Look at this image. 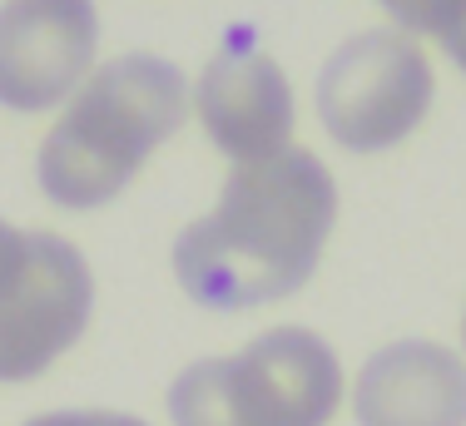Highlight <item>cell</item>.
<instances>
[{
	"label": "cell",
	"mask_w": 466,
	"mask_h": 426,
	"mask_svg": "<svg viewBox=\"0 0 466 426\" xmlns=\"http://www.w3.org/2000/svg\"><path fill=\"white\" fill-rule=\"evenodd\" d=\"M338 223V184L308 149L238 164L214 213L174 238V278L214 312L279 302L313 278Z\"/></svg>",
	"instance_id": "obj_1"
},
{
	"label": "cell",
	"mask_w": 466,
	"mask_h": 426,
	"mask_svg": "<svg viewBox=\"0 0 466 426\" xmlns=\"http://www.w3.org/2000/svg\"><path fill=\"white\" fill-rule=\"evenodd\" d=\"M188 99L194 95L184 70L159 55L139 50L90 70V80L75 89L35 154V178L46 198L85 213L125 194L144 159L169 134H179Z\"/></svg>",
	"instance_id": "obj_2"
},
{
	"label": "cell",
	"mask_w": 466,
	"mask_h": 426,
	"mask_svg": "<svg viewBox=\"0 0 466 426\" xmlns=\"http://www.w3.org/2000/svg\"><path fill=\"white\" fill-rule=\"evenodd\" d=\"M25 426H149V421L125 417V411H46Z\"/></svg>",
	"instance_id": "obj_11"
},
{
	"label": "cell",
	"mask_w": 466,
	"mask_h": 426,
	"mask_svg": "<svg viewBox=\"0 0 466 426\" xmlns=\"http://www.w3.org/2000/svg\"><path fill=\"white\" fill-rule=\"evenodd\" d=\"M431 95V60L412 36L362 30L318 75V119L342 149L382 154L427 119Z\"/></svg>",
	"instance_id": "obj_4"
},
{
	"label": "cell",
	"mask_w": 466,
	"mask_h": 426,
	"mask_svg": "<svg viewBox=\"0 0 466 426\" xmlns=\"http://www.w3.org/2000/svg\"><path fill=\"white\" fill-rule=\"evenodd\" d=\"M352 411L358 426H466V362L441 342H387L362 362Z\"/></svg>",
	"instance_id": "obj_8"
},
{
	"label": "cell",
	"mask_w": 466,
	"mask_h": 426,
	"mask_svg": "<svg viewBox=\"0 0 466 426\" xmlns=\"http://www.w3.org/2000/svg\"><path fill=\"white\" fill-rule=\"evenodd\" d=\"M441 45H447V55H451V60H457V70H466V20H461V25L451 30V36L441 40Z\"/></svg>",
	"instance_id": "obj_12"
},
{
	"label": "cell",
	"mask_w": 466,
	"mask_h": 426,
	"mask_svg": "<svg viewBox=\"0 0 466 426\" xmlns=\"http://www.w3.org/2000/svg\"><path fill=\"white\" fill-rule=\"evenodd\" d=\"M461 342H466V312H461Z\"/></svg>",
	"instance_id": "obj_13"
},
{
	"label": "cell",
	"mask_w": 466,
	"mask_h": 426,
	"mask_svg": "<svg viewBox=\"0 0 466 426\" xmlns=\"http://www.w3.org/2000/svg\"><path fill=\"white\" fill-rule=\"evenodd\" d=\"M204 134L238 164H263L293 149V85L283 65L258 50H218L194 89Z\"/></svg>",
	"instance_id": "obj_7"
},
{
	"label": "cell",
	"mask_w": 466,
	"mask_h": 426,
	"mask_svg": "<svg viewBox=\"0 0 466 426\" xmlns=\"http://www.w3.org/2000/svg\"><path fill=\"white\" fill-rule=\"evenodd\" d=\"M95 308V273L60 233H30L20 278L0 293V382H30L80 342Z\"/></svg>",
	"instance_id": "obj_5"
},
{
	"label": "cell",
	"mask_w": 466,
	"mask_h": 426,
	"mask_svg": "<svg viewBox=\"0 0 466 426\" xmlns=\"http://www.w3.org/2000/svg\"><path fill=\"white\" fill-rule=\"evenodd\" d=\"M25 258H30V233H20L15 223L0 218V293H5V288L20 278Z\"/></svg>",
	"instance_id": "obj_10"
},
{
	"label": "cell",
	"mask_w": 466,
	"mask_h": 426,
	"mask_svg": "<svg viewBox=\"0 0 466 426\" xmlns=\"http://www.w3.org/2000/svg\"><path fill=\"white\" fill-rule=\"evenodd\" d=\"M387 15L402 25V36H437L447 40L466 20V0H382Z\"/></svg>",
	"instance_id": "obj_9"
},
{
	"label": "cell",
	"mask_w": 466,
	"mask_h": 426,
	"mask_svg": "<svg viewBox=\"0 0 466 426\" xmlns=\"http://www.w3.org/2000/svg\"><path fill=\"white\" fill-rule=\"evenodd\" d=\"M99 45L95 0H5L0 5V105L35 115L75 99Z\"/></svg>",
	"instance_id": "obj_6"
},
{
	"label": "cell",
	"mask_w": 466,
	"mask_h": 426,
	"mask_svg": "<svg viewBox=\"0 0 466 426\" xmlns=\"http://www.w3.org/2000/svg\"><path fill=\"white\" fill-rule=\"evenodd\" d=\"M342 401L338 352L308 328H273L238 357H208L174 377V426H328Z\"/></svg>",
	"instance_id": "obj_3"
}]
</instances>
